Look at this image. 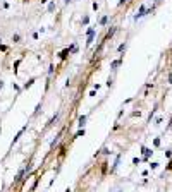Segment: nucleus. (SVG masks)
<instances>
[{
	"label": "nucleus",
	"instance_id": "f257e3e1",
	"mask_svg": "<svg viewBox=\"0 0 172 192\" xmlns=\"http://www.w3.org/2000/svg\"><path fill=\"white\" fill-rule=\"evenodd\" d=\"M146 14H148L146 7H145V5H141V7H139V10H138V14L134 15V21H138V19H141V17H143V15H146Z\"/></svg>",
	"mask_w": 172,
	"mask_h": 192
},
{
	"label": "nucleus",
	"instance_id": "f03ea898",
	"mask_svg": "<svg viewBox=\"0 0 172 192\" xmlns=\"http://www.w3.org/2000/svg\"><path fill=\"white\" fill-rule=\"evenodd\" d=\"M69 53H71V50H69V48H64V50H62L60 53H59V59H60V60H66Z\"/></svg>",
	"mask_w": 172,
	"mask_h": 192
},
{
	"label": "nucleus",
	"instance_id": "7ed1b4c3",
	"mask_svg": "<svg viewBox=\"0 0 172 192\" xmlns=\"http://www.w3.org/2000/svg\"><path fill=\"white\" fill-rule=\"evenodd\" d=\"M26 129H28V125H24V127H23V129H21V130H19V132H17V136H16V137H14V141H12V144H16V142H17V141H19V137H21V136H23V132H24V130H26Z\"/></svg>",
	"mask_w": 172,
	"mask_h": 192
},
{
	"label": "nucleus",
	"instance_id": "20e7f679",
	"mask_svg": "<svg viewBox=\"0 0 172 192\" xmlns=\"http://www.w3.org/2000/svg\"><path fill=\"white\" fill-rule=\"evenodd\" d=\"M121 62H122V59H117V60H114V62L110 64V69H112V70H117V67L121 65Z\"/></svg>",
	"mask_w": 172,
	"mask_h": 192
},
{
	"label": "nucleus",
	"instance_id": "39448f33",
	"mask_svg": "<svg viewBox=\"0 0 172 192\" xmlns=\"http://www.w3.org/2000/svg\"><path fill=\"white\" fill-rule=\"evenodd\" d=\"M78 125H79V129H84V125H86V115H81V117H79Z\"/></svg>",
	"mask_w": 172,
	"mask_h": 192
},
{
	"label": "nucleus",
	"instance_id": "423d86ee",
	"mask_svg": "<svg viewBox=\"0 0 172 192\" xmlns=\"http://www.w3.org/2000/svg\"><path fill=\"white\" fill-rule=\"evenodd\" d=\"M121 156H122V155H117V158H115V163H114V166H112V171H114V170H115V168L119 166V163H121Z\"/></svg>",
	"mask_w": 172,
	"mask_h": 192
},
{
	"label": "nucleus",
	"instance_id": "0eeeda50",
	"mask_svg": "<svg viewBox=\"0 0 172 192\" xmlns=\"http://www.w3.org/2000/svg\"><path fill=\"white\" fill-rule=\"evenodd\" d=\"M34 81H36V77H31V79H29V81H28V82H26V84H24V89H28V88H31V86H33V82H34Z\"/></svg>",
	"mask_w": 172,
	"mask_h": 192
},
{
	"label": "nucleus",
	"instance_id": "6e6552de",
	"mask_svg": "<svg viewBox=\"0 0 172 192\" xmlns=\"http://www.w3.org/2000/svg\"><path fill=\"white\" fill-rule=\"evenodd\" d=\"M88 22H90V15H83V19H81V24H83V26H86Z\"/></svg>",
	"mask_w": 172,
	"mask_h": 192
},
{
	"label": "nucleus",
	"instance_id": "1a4fd4ad",
	"mask_svg": "<svg viewBox=\"0 0 172 192\" xmlns=\"http://www.w3.org/2000/svg\"><path fill=\"white\" fill-rule=\"evenodd\" d=\"M93 40H95V34H90V36H88V41H86V46H90V45L93 43Z\"/></svg>",
	"mask_w": 172,
	"mask_h": 192
},
{
	"label": "nucleus",
	"instance_id": "9d476101",
	"mask_svg": "<svg viewBox=\"0 0 172 192\" xmlns=\"http://www.w3.org/2000/svg\"><path fill=\"white\" fill-rule=\"evenodd\" d=\"M107 21H108V17H107V15H103V17L100 19V26H105V24H107Z\"/></svg>",
	"mask_w": 172,
	"mask_h": 192
},
{
	"label": "nucleus",
	"instance_id": "9b49d317",
	"mask_svg": "<svg viewBox=\"0 0 172 192\" xmlns=\"http://www.w3.org/2000/svg\"><path fill=\"white\" fill-rule=\"evenodd\" d=\"M81 136H84V129H79L78 132H76V136H74V137H81Z\"/></svg>",
	"mask_w": 172,
	"mask_h": 192
},
{
	"label": "nucleus",
	"instance_id": "f8f14e48",
	"mask_svg": "<svg viewBox=\"0 0 172 192\" xmlns=\"http://www.w3.org/2000/svg\"><path fill=\"white\" fill-rule=\"evenodd\" d=\"M86 34H88V36H90V34H95V26H90L88 31H86Z\"/></svg>",
	"mask_w": 172,
	"mask_h": 192
},
{
	"label": "nucleus",
	"instance_id": "ddd939ff",
	"mask_svg": "<svg viewBox=\"0 0 172 192\" xmlns=\"http://www.w3.org/2000/svg\"><path fill=\"white\" fill-rule=\"evenodd\" d=\"M19 40H21V36H19V34H14V36H12V41H14V43H19Z\"/></svg>",
	"mask_w": 172,
	"mask_h": 192
},
{
	"label": "nucleus",
	"instance_id": "4468645a",
	"mask_svg": "<svg viewBox=\"0 0 172 192\" xmlns=\"http://www.w3.org/2000/svg\"><path fill=\"white\" fill-rule=\"evenodd\" d=\"M126 46H127V45H126V43H122V45H121V46L117 48V50H119V53H122V52L126 50Z\"/></svg>",
	"mask_w": 172,
	"mask_h": 192
},
{
	"label": "nucleus",
	"instance_id": "2eb2a0df",
	"mask_svg": "<svg viewBox=\"0 0 172 192\" xmlns=\"http://www.w3.org/2000/svg\"><path fill=\"white\" fill-rule=\"evenodd\" d=\"M52 74H53V65L48 67V77H52Z\"/></svg>",
	"mask_w": 172,
	"mask_h": 192
},
{
	"label": "nucleus",
	"instance_id": "dca6fc26",
	"mask_svg": "<svg viewBox=\"0 0 172 192\" xmlns=\"http://www.w3.org/2000/svg\"><path fill=\"white\" fill-rule=\"evenodd\" d=\"M53 9H55V4H53V2H52V4H48V12H52Z\"/></svg>",
	"mask_w": 172,
	"mask_h": 192
},
{
	"label": "nucleus",
	"instance_id": "f3484780",
	"mask_svg": "<svg viewBox=\"0 0 172 192\" xmlns=\"http://www.w3.org/2000/svg\"><path fill=\"white\" fill-rule=\"evenodd\" d=\"M112 82H114V79H112V77H108V81H107V86L110 88V86H112Z\"/></svg>",
	"mask_w": 172,
	"mask_h": 192
},
{
	"label": "nucleus",
	"instance_id": "a211bd4d",
	"mask_svg": "<svg viewBox=\"0 0 172 192\" xmlns=\"http://www.w3.org/2000/svg\"><path fill=\"white\" fill-rule=\"evenodd\" d=\"M139 161H141V160H139V158H134V160H132V165H138V163H139Z\"/></svg>",
	"mask_w": 172,
	"mask_h": 192
},
{
	"label": "nucleus",
	"instance_id": "6ab92c4d",
	"mask_svg": "<svg viewBox=\"0 0 172 192\" xmlns=\"http://www.w3.org/2000/svg\"><path fill=\"white\" fill-rule=\"evenodd\" d=\"M0 52H7V46H4V45H0Z\"/></svg>",
	"mask_w": 172,
	"mask_h": 192
},
{
	"label": "nucleus",
	"instance_id": "aec40b11",
	"mask_svg": "<svg viewBox=\"0 0 172 192\" xmlns=\"http://www.w3.org/2000/svg\"><path fill=\"white\" fill-rule=\"evenodd\" d=\"M124 2H126V0H119V4H117V5H119V7H121V5H124Z\"/></svg>",
	"mask_w": 172,
	"mask_h": 192
},
{
	"label": "nucleus",
	"instance_id": "412c9836",
	"mask_svg": "<svg viewBox=\"0 0 172 192\" xmlns=\"http://www.w3.org/2000/svg\"><path fill=\"white\" fill-rule=\"evenodd\" d=\"M4 88V82H2V79H0V89H2Z\"/></svg>",
	"mask_w": 172,
	"mask_h": 192
},
{
	"label": "nucleus",
	"instance_id": "4be33fe9",
	"mask_svg": "<svg viewBox=\"0 0 172 192\" xmlns=\"http://www.w3.org/2000/svg\"><path fill=\"white\" fill-rule=\"evenodd\" d=\"M64 2H66V4H69V2H72V0H64Z\"/></svg>",
	"mask_w": 172,
	"mask_h": 192
},
{
	"label": "nucleus",
	"instance_id": "5701e85b",
	"mask_svg": "<svg viewBox=\"0 0 172 192\" xmlns=\"http://www.w3.org/2000/svg\"><path fill=\"white\" fill-rule=\"evenodd\" d=\"M47 2H48V0H41V4H47Z\"/></svg>",
	"mask_w": 172,
	"mask_h": 192
},
{
	"label": "nucleus",
	"instance_id": "b1692460",
	"mask_svg": "<svg viewBox=\"0 0 172 192\" xmlns=\"http://www.w3.org/2000/svg\"><path fill=\"white\" fill-rule=\"evenodd\" d=\"M23 2H28V0H23Z\"/></svg>",
	"mask_w": 172,
	"mask_h": 192
},
{
	"label": "nucleus",
	"instance_id": "393cba45",
	"mask_svg": "<svg viewBox=\"0 0 172 192\" xmlns=\"http://www.w3.org/2000/svg\"><path fill=\"white\" fill-rule=\"evenodd\" d=\"M117 192H121V190H117Z\"/></svg>",
	"mask_w": 172,
	"mask_h": 192
},
{
	"label": "nucleus",
	"instance_id": "a878e982",
	"mask_svg": "<svg viewBox=\"0 0 172 192\" xmlns=\"http://www.w3.org/2000/svg\"><path fill=\"white\" fill-rule=\"evenodd\" d=\"M0 41H2V40H0Z\"/></svg>",
	"mask_w": 172,
	"mask_h": 192
}]
</instances>
